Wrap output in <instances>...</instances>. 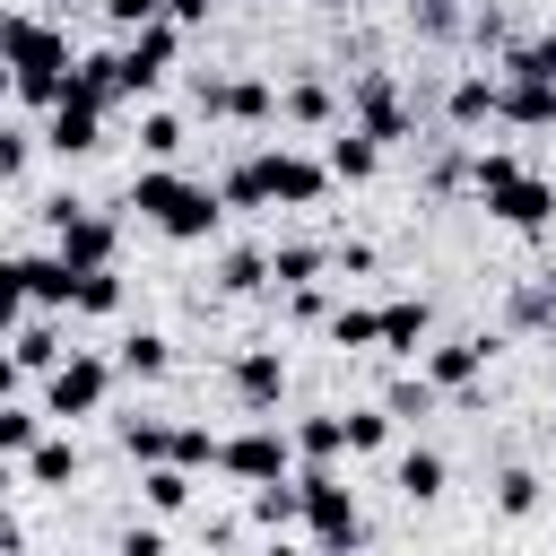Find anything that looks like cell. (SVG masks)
<instances>
[{
	"label": "cell",
	"mask_w": 556,
	"mask_h": 556,
	"mask_svg": "<svg viewBox=\"0 0 556 556\" xmlns=\"http://www.w3.org/2000/svg\"><path fill=\"white\" fill-rule=\"evenodd\" d=\"M130 208H139L148 226H165L174 243H200V235H217V217H226L235 200L208 191V182H191V174H174V165H148V174H130Z\"/></svg>",
	"instance_id": "6da1fadb"
},
{
	"label": "cell",
	"mask_w": 556,
	"mask_h": 556,
	"mask_svg": "<svg viewBox=\"0 0 556 556\" xmlns=\"http://www.w3.org/2000/svg\"><path fill=\"white\" fill-rule=\"evenodd\" d=\"M321 182H339V174H330V156L261 148V156H243V165L226 174V200H235V208H269V200H287V208H313V200H321Z\"/></svg>",
	"instance_id": "7a4b0ae2"
},
{
	"label": "cell",
	"mask_w": 556,
	"mask_h": 556,
	"mask_svg": "<svg viewBox=\"0 0 556 556\" xmlns=\"http://www.w3.org/2000/svg\"><path fill=\"white\" fill-rule=\"evenodd\" d=\"M70 35L61 26H43V17H9V78H17V96L26 104H61L70 96Z\"/></svg>",
	"instance_id": "3957f363"
},
{
	"label": "cell",
	"mask_w": 556,
	"mask_h": 556,
	"mask_svg": "<svg viewBox=\"0 0 556 556\" xmlns=\"http://www.w3.org/2000/svg\"><path fill=\"white\" fill-rule=\"evenodd\" d=\"M295 478H304V530H313L321 547H356V539H365V513H356L348 478H339L330 460H304Z\"/></svg>",
	"instance_id": "277c9868"
},
{
	"label": "cell",
	"mask_w": 556,
	"mask_h": 556,
	"mask_svg": "<svg viewBox=\"0 0 556 556\" xmlns=\"http://www.w3.org/2000/svg\"><path fill=\"white\" fill-rule=\"evenodd\" d=\"M9 295L17 304H35V313H70L78 304V261L52 243V252H17L9 261Z\"/></svg>",
	"instance_id": "5b68a950"
},
{
	"label": "cell",
	"mask_w": 556,
	"mask_h": 556,
	"mask_svg": "<svg viewBox=\"0 0 556 556\" xmlns=\"http://www.w3.org/2000/svg\"><path fill=\"white\" fill-rule=\"evenodd\" d=\"M295 434H278V426H252V434H226L217 443V469L226 478H243V486H269V478H295Z\"/></svg>",
	"instance_id": "8992f818"
},
{
	"label": "cell",
	"mask_w": 556,
	"mask_h": 556,
	"mask_svg": "<svg viewBox=\"0 0 556 556\" xmlns=\"http://www.w3.org/2000/svg\"><path fill=\"white\" fill-rule=\"evenodd\" d=\"M104 391H113V365H104V356H87V348H70V356L43 374V408H52V417H96V408H104Z\"/></svg>",
	"instance_id": "52a82bcc"
},
{
	"label": "cell",
	"mask_w": 556,
	"mask_h": 556,
	"mask_svg": "<svg viewBox=\"0 0 556 556\" xmlns=\"http://www.w3.org/2000/svg\"><path fill=\"white\" fill-rule=\"evenodd\" d=\"M174 52H182V17H148V26H130V43H122V87L148 96V87L165 78Z\"/></svg>",
	"instance_id": "ba28073f"
},
{
	"label": "cell",
	"mask_w": 556,
	"mask_h": 556,
	"mask_svg": "<svg viewBox=\"0 0 556 556\" xmlns=\"http://www.w3.org/2000/svg\"><path fill=\"white\" fill-rule=\"evenodd\" d=\"M348 104H356V122L391 148V139H408V96H400V78L391 70H356L348 78Z\"/></svg>",
	"instance_id": "9c48e42d"
},
{
	"label": "cell",
	"mask_w": 556,
	"mask_h": 556,
	"mask_svg": "<svg viewBox=\"0 0 556 556\" xmlns=\"http://www.w3.org/2000/svg\"><path fill=\"white\" fill-rule=\"evenodd\" d=\"M478 200H486V208H495L504 226H521V235H539V226L556 217V182H539V174H521V165H513L504 182H486Z\"/></svg>",
	"instance_id": "30bf717a"
},
{
	"label": "cell",
	"mask_w": 556,
	"mask_h": 556,
	"mask_svg": "<svg viewBox=\"0 0 556 556\" xmlns=\"http://www.w3.org/2000/svg\"><path fill=\"white\" fill-rule=\"evenodd\" d=\"M52 243H61L78 269H104V261H113V217H96V208H78V200H52Z\"/></svg>",
	"instance_id": "8fae6325"
},
{
	"label": "cell",
	"mask_w": 556,
	"mask_h": 556,
	"mask_svg": "<svg viewBox=\"0 0 556 556\" xmlns=\"http://www.w3.org/2000/svg\"><path fill=\"white\" fill-rule=\"evenodd\" d=\"M96 139H104V104L70 87V96L52 104V122H43V148H52V156H87Z\"/></svg>",
	"instance_id": "7c38bea8"
},
{
	"label": "cell",
	"mask_w": 556,
	"mask_h": 556,
	"mask_svg": "<svg viewBox=\"0 0 556 556\" xmlns=\"http://www.w3.org/2000/svg\"><path fill=\"white\" fill-rule=\"evenodd\" d=\"M200 113H217V122H269L278 113V87L269 78H208L200 87Z\"/></svg>",
	"instance_id": "4fadbf2b"
},
{
	"label": "cell",
	"mask_w": 556,
	"mask_h": 556,
	"mask_svg": "<svg viewBox=\"0 0 556 556\" xmlns=\"http://www.w3.org/2000/svg\"><path fill=\"white\" fill-rule=\"evenodd\" d=\"M226 382H235L243 408H278V391H287V356H278V348H243V356L226 365Z\"/></svg>",
	"instance_id": "5bb4252c"
},
{
	"label": "cell",
	"mask_w": 556,
	"mask_h": 556,
	"mask_svg": "<svg viewBox=\"0 0 556 556\" xmlns=\"http://www.w3.org/2000/svg\"><path fill=\"white\" fill-rule=\"evenodd\" d=\"M9 365H17V374H52V365H61V330H52V313H35V304H26L17 339H9Z\"/></svg>",
	"instance_id": "9a60e30c"
},
{
	"label": "cell",
	"mask_w": 556,
	"mask_h": 556,
	"mask_svg": "<svg viewBox=\"0 0 556 556\" xmlns=\"http://www.w3.org/2000/svg\"><path fill=\"white\" fill-rule=\"evenodd\" d=\"M443 113H452L460 130H478V122H495V113H504V78H452V96H443Z\"/></svg>",
	"instance_id": "2e32d148"
},
{
	"label": "cell",
	"mask_w": 556,
	"mask_h": 556,
	"mask_svg": "<svg viewBox=\"0 0 556 556\" xmlns=\"http://www.w3.org/2000/svg\"><path fill=\"white\" fill-rule=\"evenodd\" d=\"M426 374H434L443 391H469V382L486 374V339H443V348L426 356Z\"/></svg>",
	"instance_id": "e0dca14e"
},
{
	"label": "cell",
	"mask_w": 556,
	"mask_h": 556,
	"mask_svg": "<svg viewBox=\"0 0 556 556\" xmlns=\"http://www.w3.org/2000/svg\"><path fill=\"white\" fill-rule=\"evenodd\" d=\"M321 156H330V174H339V182H365V174H374V156H382V139H374V130L356 122V130H339V139H330Z\"/></svg>",
	"instance_id": "ac0fdd59"
},
{
	"label": "cell",
	"mask_w": 556,
	"mask_h": 556,
	"mask_svg": "<svg viewBox=\"0 0 556 556\" xmlns=\"http://www.w3.org/2000/svg\"><path fill=\"white\" fill-rule=\"evenodd\" d=\"M443 478H452V469H443V452H400V469H391V486H400L408 504H434V495H443Z\"/></svg>",
	"instance_id": "d6986e66"
},
{
	"label": "cell",
	"mask_w": 556,
	"mask_h": 556,
	"mask_svg": "<svg viewBox=\"0 0 556 556\" xmlns=\"http://www.w3.org/2000/svg\"><path fill=\"white\" fill-rule=\"evenodd\" d=\"M513 330H556V269L513 287Z\"/></svg>",
	"instance_id": "ffe728a7"
},
{
	"label": "cell",
	"mask_w": 556,
	"mask_h": 556,
	"mask_svg": "<svg viewBox=\"0 0 556 556\" xmlns=\"http://www.w3.org/2000/svg\"><path fill=\"white\" fill-rule=\"evenodd\" d=\"M330 261H339L330 243H278V252H269V278H278V287H304V278H321Z\"/></svg>",
	"instance_id": "44dd1931"
},
{
	"label": "cell",
	"mask_w": 556,
	"mask_h": 556,
	"mask_svg": "<svg viewBox=\"0 0 556 556\" xmlns=\"http://www.w3.org/2000/svg\"><path fill=\"white\" fill-rule=\"evenodd\" d=\"M426 321H434V313H426V295H417V304H408V295H400V304H382V348H400V356H417V339H426Z\"/></svg>",
	"instance_id": "7402d4cb"
},
{
	"label": "cell",
	"mask_w": 556,
	"mask_h": 556,
	"mask_svg": "<svg viewBox=\"0 0 556 556\" xmlns=\"http://www.w3.org/2000/svg\"><path fill=\"white\" fill-rule=\"evenodd\" d=\"M139 495H148L156 513H182V504H191V469H182V460H148V478H139Z\"/></svg>",
	"instance_id": "603a6c76"
},
{
	"label": "cell",
	"mask_w": 556,
	"mask_h": 556,
	"mask_svg": "<svg viewBox=\"0 0 556 556\" xmlns=\"http://www.w3.org/2000/svg\"><path fill=\"white\" fill-rule=\"evenodd\" d=\"M113 365H122V374H139V382H156V374H165V365H174V348H165V339H156V330H130V339H122V356H113Z\"/></svg>",
	"instance_id": "cb8c5ba5"
},
{
	"label": "cell",
	"mask_w": 556,
	"mask_h": 556,
	"mask_svg": "<svg viewBox=\"0 0 556 556\" xmlns=\"http://www.w3.org/2000/svg\"><path fill=\"white\" fill-rule=\"evenodd\" d=\"M122 452L148 469V460H174V426H156V417H122Z\"/></svg>",
	"instance_id": "d4e9b609"
},
{
	"label": "cell",
	"mask_w": 556,
	"mask_h": 556,
	"mask_svg": "<svg viewBox=\"0 0 556 556\" xmlns=\"http://www.w3.org/2000/svg\"><path fill=\"white\" fill-rule=\"evenodd\" d=\"M434 400H443V382H434V374H400V382L382 391V408H391V417H426Z\"/></svg>",
	"instance_id": "484cf974"
},
{
	"label": "cell",
	"mask_w": 556,
	"mask_h": 556,
	"mask_svg": "<svg viewBox=\"0 0 556 556\" xmlns=\"http://www.w3.org/2000/svg\"><path fill=\"white\" fill-rule=\"evenodd\" d=\"M35 443H43V417H35V408H17V400H9V408H0V460H26V452H35Z\"/></svg>",
	"instance_id": "4316f807"
},
{
	"label": "cell",
	"mask_w": 556,
	"mask_h": 556,
	"mask_svg": "<svg viewBox=\"0 0 556 556\" xmlns=\"http://www.w3.org/2000/svg\"><path fill=\"white\" fill-rule=\"evenodd\" d=\"M295 452H304V460H339V452H348V417H304V426H295Z\"/></svg>",
	"instance_id": "83f0119b"
},
{
	"label": "cell",
	"mask_w": 556,
	"mask_h": 556,
	"mask_svg": "<svg viewBox=\"0 0 556 556\" xmlns=\"http://www.w3.org/2000/svg\"><path fill=\"white\" fill-rule=\"evenodd\" d=\"M70 478H78V452L70 443H35L26 452V486H70Z\"/></svg>",
	"instance_id": "f1b7e54d"
},
{
	"label": "cell",
	"mask_w": 556,
	"mask_h": 556,
	"mask_svg": "<svg viewBox=\"0 0 556 556\" xmlns=\"http://www.w3.org/2000/svg\"><path fill=\"white\" fill-rule=\"evenodd\" d=\"M504 78H556V26L530 35V43H513L504 52Z\"/></svg>",
	"instance_id": "f546056e"
},
{
	"label": "cell",
	"mask_w": 556,
	"mask_h": 556,
	"mask_svg": "<svg viewBox=\"0 0 556 556\" xmlns=\"http://www.w3.org/2000/svg\"><path fill=\"white\" fill-rule=\"evenodd\" d=\"M278 113L287 122H330V87L321 78H295V87H278Z\"/></svg>",
	"instance_id": "4dcf8cb0"
},
{
	"label": "cell",
	"mask_w": 556,
	"mask_h": 556,
	"mask_svg": "<svg viewBox=\"0 0 556 556\" xmlns=\"http://www.w3.org/2000/svg\"><path fill=\"white\" fill-rule=\"evenodd\" d=\"M70 313H122V278H113V261L104 269H78V304Z\"/></svg>",
	"instance_id": "1f68e13d"
},
{
	"label": "cell",
	"mask_w": 556,
	"mask_h": 556,
	"mask_svg": "<svg viewBox=\"0 0 556 556\" xmlns=\"http://www.w3.org/2000/svg\"><path fill=\"white\" fill-rule=\"evenodd\" d=\"M495 513H504V521L539 513V478H530V469H504V478H495Z\"/></svg>",
	"instance_id": "d6a6232c"
},
{
	"label": "cell",
	"mask_w": 556,
	"mask_h": 556,
	"mask_svg": "<svg viewBox=\"0 0 556 556\" xmlns=\"http://www.w3.org/2000/svg\"><path fill=\"white\" fill-rule=\"evenodd\" d=\"M261 278H269V252H226V269H217V287H226V295H252Z\"/></svg>",
	"instance_id": "836d02e7"
},
{
	"label": "cell",
	"mask_w": 556,
	"mask_h": 556,
	"mask_svg": "<svg viewBox=\"0 0 556 556\" xmlns=\"http://www.w3.org/2000/svg\"><path fill=\"white\" fill-rule=\"evenodd\" d=\"M330 339H339V348H374V339H382V313H356V304H339V313H330Z\"/></svg>",
	"instance_id": "e575fe53"
},
{
	"label": "cell",
	"mask_w": 556,
	"mask_h": 556,
	"mask_svg": "<svg viewBox=\"0 0 556 556\" xmlns=\"http://www.w3.org/2000/svg\"><path fill=\"white\" fill-rule=\"evenodd\" d=\"M391 443V408H348V452H382Z\"/></svg>",
	"instance_id": "d590c367"
},
{
	"label": "cell",
	"mask_w": 556,
	"mask_h": 556,
	"mask_svg": "<svg viewBox=\"0 0 556 556\" xmlns=\"http://www.w3.org/2000/svg\"><path fill=\"white\" fill-rule=\"evenodd\" d=\"M139 148H148V156H174V148H182V122H174V113H148V122H139Z\"/></svg>",
	"instance_id": "8d00e7d4"
},
{
	"label": "cell",
	"mask_w": 556,
	"mask_h": 556,
	"mask_svg": "<svg viewBox=\"0 0 556 556\" xmlns=\"http://www.w3.org/2000/svg\"><path fill=\"white\" fill-rule=\"evenodd\" d=\"M174 460H182V469L217 460V434H208V426H174Z\"/></svg>",
	"instance_id": "74e56055"
},
{
	"label": "cell",
	"mask_w": 556,
	"mask_h": 556,
	"mask_svg": "<svg viewBox=\"0 0 556 556\" xmlns=\"http://www.w3.org/2000/svg\"><path fill=\"white\" fill-rule=\"evenodd\" d=\"M417 26L426 35H460V0H417Z\"/></svg>",
	"instance_id": "f35d334b"
},
{
	"label": "cell",
	"mask_w": 556,
	"mask_h": 556,
	"mask_svg": "<svg viewBox=\"0 0 556 556\" xmlns=\"http://www.w3.org/2000/svg\"><path fill=\"white\" fill-rule=\"evenodd\" d=\"M104 17L130 35V26H148V17H165V0H104Z\"/></svg>",
	"instance_id": "ab89813d"
},
{
	"label": "cell",
	"mask_w": 556,
	"mask_h": 556,
	"mask_svg": "<svg viewBox=\"0 0 556 556\" xmlns=\"http://www.w3.org/2000/svg\"><path fill=\"white\" fill-rule=\"evenodd\" d=\"M287 295H295V321H330V295H321L313 278H304V287H287Z\"/></svg>",
	"instance_id": "60d3db41"
},
{
	"label": "cell",
	"mask_w": 556,
	"mask_h": 556,
	"mask_svg": "<svg viewBox=\"0 0 556 556\" xmlns=\"http://www.w3.org/2000/svg\"><path fill=\"white\" fill-rule=\"evenodd\" d=\"M26 148H35V139H26V130H9V139H0V174H9V182H17V174H26Z\"/></svg>",
	"instance_id": "b9f144b4"
},
{
	"label": "cell",
	"mask_w": 556,
	"mask_h": 556,
	"mask_svg": "<svg viewBox=\"0 0 556 556\" xmlns=\"http://www.w3.org/2000/svg\"><path fill=\"white\" fill-rule=\"evenodd\" d=\"M113 547H122V556H156V547H165V530H148V521H139V530H122Z\"/></svg>",
	"instance_id": "7bdbcfd3"
},
{
	"label": "cell",
	"mask_w": 556,
	"mask_h": 556,
	"mask_svg": "<svg viewBox=\"0 0 556 556\" xmlns=\"http://www.w3.org/2000/svg\"><path fill=\"white\" fill-rule=\"evenodd\" d=\"M208 9H217V0H165V17H182V26H200Z\"/></svg>",
	"instance_id": "ee69618b"
},
{
	"label": "cell",
	"mask_w": 556,
	"mask_h": 556,
	"mask_svg": "<svg viewBox=\"0 0 556 556\" xmlns=\"http://www.w3.org/2000/svg\"><path fill=\"white\" fill-rule=\"evenodd\" d=\"M321 9H356V0H321Z\"/></svg>",
	"instance_id": "f6af8a7d"
}]
</instances>
